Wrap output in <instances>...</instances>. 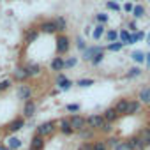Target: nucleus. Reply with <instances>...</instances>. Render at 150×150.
<instances>
[{
    "mask_svg": "<svg viewBox=\"0 0 150 150\" xmlns=\"http://www.w3.org/2000/svg\"><path fill=\"white\" fill-rule=\"evenodd\" d=\"M106 143H108V146H110V148H113V150H115V146H117V145H118L120 141H118L117 138H110V139H108Z\"/></svg>",
    "mask_w": 150,
    "mask_h": 150,
    "instance_id": "obj_43",
    "label": "nucleus"
},
{
    "mask_svg": "<svg viewBox=\"0 0 150 150\" xmlns=\"http://www.w3.org/2000/svg\"><path fill=\"white\" fill-rule=\"evenodd\" d=\"M129 30H131V32H138V30H136V23H134V21H131V23H129Z\"/></svg>",
    "mask_w": 150,
    "mask_h": 150,
    "instance_id": "obj_47",
    "label": "nucleus"
},
{
    "mask_svg": "<svg viewBox=\"0 0 150 150\" xmlns=\"http://www.w3.org/2000/svg\"><path fill=\"white\" fill-rule=\"evenodd\" d=\"M34 113H35V103H34V101H25L23 117H25V118H30V117H34Z\"/></svg>",
    "mask_w": 150,
    "mask_h": 150,
    "instance_id": "obj_6",
    "label": "nucleus"
},
{
    "mask_svg": "<svg viewBox=\"0 0 150 150\" xmlns=\"http://www.w3.org/2000/svg\"><path fill=\"white\" fill-rule=\"evenodd\" d=\"M37 35H39V30H30V32H27V37H25V42H34L35 39H37Z\"/></svg>",
    "mask_w": 150,
    "mask_h": 150,
    "instance_id": "obj_28",
    "label": "nucleus"
},
{
    "mask_svg": "<svg viewBox=\"0 0 150 150\" xmlns=\"http://www.w3.org/2000/svg\"><path fill=\"white\" fill-rule=\"evenodd\" d=\"M148 129H150V124H148Z\"/></svg>",
    "mask_w": 150,
    "mask_h": 150,
    "instance_id": "obj_51",
    "label": "nucleus"
},
{
    "mask_svg": "<svg viewBox=\"0 0 150 150\" xmlns=\"http://www.w3.org/2000/svg\"><path fill=\"white\" fill-rule=\"evenodd\" d=\"M106 7H108V9H111V11H115V13L122 11V7L118 6V2H117V0H108V2H106Z\"/></svg>",
    "mask_w": 150,
    "mask_h": 150,
    "instance_id": "obj_30",
    "label": "nucleus"
},
{
    "mask_svg": "<svg viewBox=\"0 0 150 150\" xmlns=\"http://www.w3.org/2000/svg\"><path fill=\"white\" fill-rule=\"evenodd\" d=\"M30 150H34V148H30Z\"/></svg>",
    "mask_w": 150,
    "mask_h": 150,
    "instance_id": "obj_52",
    "label": "nucleus"
},
{
    "mask_svg": "<svg viewBox=\"0 0 150 150\" xmlns=\"http://www.w3.org/2000/svg\"><path fill=\"white\" fill-rule=\"evenodd\" d=\"M87 125H88L90 129H103V127L106 125V120H104L103 115H90V117L87 118Z\"/></svg>",
    "mask_w": 150,
    "mask_h": 150,
    "instance_id": "obj_1",
    "label": "nucleus"
},
{
    "mask_svg": "<svg viewBox=\"0 0 150 150\" xmlns=\"http://www.w3.org/2000/svg\"><path fill=\"white\" fill-rule=\"evenodd\" d=\"M145 37V32H134V34H131V39H129V44H134V42H138L139 39H143Z\"/></svg>",
    "mask_w": 150,
    "mask_h": 150,
    "instance_id": "obj_29",
    "label": "nucleus"
},
{
    "mask_svg": "<svg viewBox=\"0 0 150 150\" xmlns=\"http://www.w3.org/2000/svg\"><path fill=\"white\" fill-rule=\"evenodd\" d=\"M57 85H58V88H60V90H69V88H71V85H72V81H71L69 78H65L64 74H58V78H57Z\"/></svg>",
    "mask_w": 150,
    "mask_h": 150,
    "instance_id": "obj_7",
    "label": "nucleus"
},
{
    "mask_svg": "<svg viewBox=\"0 0 150 150\" xmlns=\"http://www.w3.org/2000/svg\"><path fill=\"white\" fill-rule=\"evenodd\" d=\"M92 85H94V80H90V78H83V80H80V81H78V87H83V88L92 87Z\"/></svg>",
    "mask_w": 150,
    "mask_h": 150,
    "instance_id": "obj_35",
    "label": "nucleus"
},
{
    "mask_svg": "<svg viewBox=\"0 0 150 150\" xmlns=\"http://www.w3.org/2000/svg\"><path fill=\"white\" fill-rule=\"evenodd\" d=\"M115 150H132V146L129 145V141H120V143L115 146Z\"/></svg>",
    "mask_w": 150,
    "mask_h": 150,
    "instance_id": "obj_36",
    "label": "nucleus"
},
{
    "mask_svg": "<svg viewBox=\"0 0 150 150\" xmlns=\"http://www.w3.org/2000/svg\"><path fill=\"white\" fill-rule=\"evenodd\" d=\"M96 20H97L101 25H104V23H108V14H106V13H99V14L96 16Z\"/></svg>",
    "mask_w": 150,
    "mask_h": 150,
    "instance_id": "obj_39",
    "label": "nucleus"
},
{
    "mask_svg": "<svg viewBox=\"0 0 150 150\" xmlns=\"http://www.w3.org/2000/svg\"><path fill=\"white\" fill-rule=\"evenodd\" d=\"M41 32H44V34H55V32H58V28H57L55 21H44L41 25Z\"/></svg>",
    "mask_w": 150,
    "mask_h": 150,
    "instance_id": "obj_14",
    "label": "nucleus"
},
{
    "mask_svg": "<svg viewBox=\"0 0 150 150\" xmlns=\"http://www.w3.org/2000/svg\"><path fill=\"white\" fill-rule=\"evenodd\" d=\"M145 64H146V65L150 67V53H146V62H145Z\"/></svg>",
    "mask_w": 150,
    "mask_h": 150,
    "instance_id": "obj_48",
    "label": "nucleus"
},
{
    "mask_svg": "<svg viewBox=\"0 0 150 150\" xmlns=\"http://www.w3.org/2000/svg\"><path fill=\"white\" fill-rule=\"evenodd\" d=\"M23 125H25L23 118H16V120H13V122L9 124V132H18Z\"/></svg>",
    "mask_w": 150,
    "mask_h": 150,
    "instance_id": "obj_18",
    "label": "nucleus"
},
{
    "mask_svg": "<svg viewBox=\"0 0 150 150\" xmlns=\"http://www.w3.org/2000/svg\"><path fill=\"white\" fill-rule=\"evenodd\" d=\"M139 138H141V141H143V145L145 146H150V129L146 127V129H143V131H139V134H138Z\"/></svg>",
    "mask_w": 150,
    "mask_h": 150,
    "instance_id": "obj_20",
    "label": "nucleus"
},
{
    "mask_svg": "<svg viewBox=\"0 0 150 150\" xmlns=\"http://www.w3.org/2000/svg\"><path fill=\"white\" fill-rule=\"evenodd\" d=\"M103 117H104V120H106V122L113 124V122H115V120H117V118H118L120 115L117 113V110H115V108H108V110H106V111L103 113Z\"/></svg>",
    "mask_w": 150,
    "mask_h": 150,
    "instance_id": "obj_10",
    "label": "nucleus"
},
{
    "mask_svg": "<svg viewBox=\"0 0 150 150\" xmlns=\"http://www.w3.org/2000/svg\"><path fill=\"white\" fill-rule=\"evenodd\" d=\"M129 39H131V32L129 30H120V42L129 44Z\"/></svg>",
    "mask_w": 150,
    "mask_h": 150,
    "instance_id": "obj_33",
    "label": "nucleus"
},
{
    "mask_svg": "<svg viewBox=\"0 0 150 150\" xmlns=\"http://www.w3.org/2000/svg\"><path fill=\"white\" fill-rule=\"evenodd\" d=\"M69 122H71V125H72V129L74 131H83L85 127H87V118L85 117H81V115H72L71 118H69Z\"/></svg>",
    "mask_w": 150,
    "mask_h": 150,
    "instance_id": "obj_2",
    "label": "nucleus"
},
{
    "mask_svg": "<svg viewBox=\"0 0 150 150\" xmlns=\"http://www.w3.org/2000/svg\"><path fill=\"white\" fill-rule=\"evenodd\" d=\"M103 35H104V25H101V23H99V25L94 28V32H92V37H94L96 41H99Z\"/></svg>",
    "mask_w": 150,
    "mask_h": 150,
    "instance_id": "obj_24",
    "label": "nucleus"
},
{
    "mask_svg": "<svg viewBox=\"0 0 150 150\" xmlns=\"http://www.w3.org/2000/svg\"><path fill=\"white\" fill-rule=\"evenodd\" d=\"M146 42H148V44H150V34H148V35H146Z\"/></svg>",
    "mask_w": 150,
    "mask_h": 150,
    "instance_id": "obj_50",
    "label": "nucleus"
},
{
    "mask_svg": "<svg viewBox=\"0 0 150 150\" xmlns=\"http://www.w3.org/2000/svg\"><path fill=\"white\" fill-rule=\"evenodd\" d=\"M138 99L143 104H150V87H143L138 94Z\"/></svg>",
    "mask_w": 150,
    "mask_h": 150,
    "instance_id": "obj_13",
    "label": "nucleus"
},
{
    "mask_svg": "<svg viewBox=\"0 0 150 150\" xmlns=\"http://www.w3.org/2000/svg\"><path fill=\"white\" fill-rule=\"evenodd\" d=\"M134 7H136V6H132L131 2H125V4H124V11H125V13H131V14H132Z\"/></svg>",
    "mask_w": 150,
    "mask_h": 150,
    "instance_id": "obj_44",
    "label": "nucleus"
},
{
    "mask_svg": "<svg viewBox=\"0 0 150 150\" xmlns=\"http://www.w3.org/2000/svg\"><path fill=\"white\" fill-rule=\"evenodd\" d=\"M115 110L118 115H127V110H129V99H120L117 104H115Z\"/></svg>",
    "mask_w": 150,
    "mask_h": 150,
    "instance_id": "obj_9",
    "label": "nucleus"
},
{
    "mask_svg": "<svg viewBox=\"0 0 150 150\" xmlns=\"http://www.w3.org/2000/svg\"><path fill=\"white\" fill-rule=\"evenodd\" d=\"M131 58H132L136 64H143V62H146V55H145L143 51H132Z\"/></svg>",
    "mask_w": 150,
    "mask_h": 150,
    "instance_id": "obj_21",
    "label": "nucleus"
},
{
    "mask_svg": "<svg viewBox=\"0 0 150 150\" xmlns=\"http://www.w3.org/2000/svg\"><path fill=\"white\" fill-rule=\"evenodd\" d=\"M53 131H55V122H44V124H41V125L37 127V134L42 136V138L53 134Z\"/></svg>",
    "mask_w": 150,
    "mask_h": 150,
    "instance_id": "obj_4",
    "label": "nucleus"
},
{
    "mask_svg": "<svg viewBox=\"0 0 150 150\" xmlns=\"http://www.w3.org/2000/svg\"><path fill=\"white\" fill-rule=\"evenodd\" d=\"M0 150H13V148H9V146H4V145H0Z\"/></svg>",
    "mask_w": 150,
    "mask_h": 150,
    "instance_id": "obj_49",
    "label": "nucleus"
},
{
    "mask_svg": "<svg viewBox=\"0 0 150 150\" xmlns=\"http://www.w3.org/2000/svg\"><path fill=\"white\" fill-rule=\"evenodd\" d=\"M76 64H78V58L71 57V58H67V60H65V69H71V67H74Z\"/></svg>",
    "mask_w": 150,
    "mask_h": 150,
    "instance_id": "obj_40",
    "label": "nucleus"
},
{
    "mask_svg": "<svg viewBox=\"0 0 150 150\" xmlns=\"http://www.w3.org/2000/svg\"><path fill=\"white\" fill-rule=\"evenodd\" d=\"M92 150H110V146H108V143H106V141H96Z\"/></svg>",
    "mask_w": 150,
    "mask_h": 150,
    "instance_id": "obj_34",
    "label": "nucleus"
},
{
    "mask_svg": "<svg viewBox=\"0 0 150 150\" xmlns=\"http://www.w3.org/2000/svg\"><path fill=\"white\" fill-rule=\"evenodd\" d=\"M124 46H125L124 42L117 41V42H110V44H108V50H110V51H120V50H122Z\"/></svg>",
    "mask_w": 150,
    "mask_h": 150,
    "instance_id": "obj_32",
    "label": "nucleus"
},
{
    "mask_svg": "<svg viewBox=\"0 0 150 150\" xmlns=\"http://www.w3.org/2000/svg\"><path fill=\"white\" fill-rule=\"evenodd\" d=\"M27 71H28L30 76H37V74H41V65L39 64H28Z\"/></svg>",
    "mask_w": 150,
    "mask_h": 150,
    "instance_id": "obj_22",
    "label": "nucleus"
},
{
    "mask_svg": "<svg viewBox=\"0 0 150 150\" xmlns=\"http://www.w3.org/2000/svg\"><path fill=\"white\" fill-rule=\"evenodd\" d=\"M106 39H108L110 42H117V39H120V32H117V30H108V32H106Z\"/></svg>",
    "mask_w": 150,
    "mask_h": 150,
    "instance_id": "obj_27",
    "label": "nucleus"
},
{
    "mask_svg": "<svg viewBox=\"0 0 150 150\" xmlns=\"http://www.w3.org/2000/svg\"><path fill=\"white\" fill-rule=\"evenodd\" d=\"M101 51H104L101 46H92V48H87V50L83 51V60H90V62H92V58H94L97 53H101Z\"/></svg>",
    "mask_w": 150,
    "mask_h": 150,
    "instance_id": "obj_5",
    "label": "nucleus"
},
{
    "mask_svg": "<svg viewBox=\"0 0 150 150\" xmlns=\"http://www.w3.org/2000/svg\"><path fill=\"white\" fill-rule=\"evenodd\" d=\"M53 21H55V25H57L58 32H64V30H65V27H67V21H65V18H62V16H57Z\"/></svg>",
    "mask_w": 150,
    "mask_h": 150,
    "instance_id": "obj_23",
    "label": "nucleus"
},
{
    "mask_svg": "<svg viewBox=\"0 0 150 150\" xmlns=\"http://www.w3.org/2000/svg\"><path fill=\"white\" fill-rule=\"evenodd\" d=\"M139 74H141V69H139V67H131V69L127 71V74H125V78H127V80H132V78H138Z\"/></svg>",
    "mask_w": 150,
    "mask_h": 150,
    "instance_id": "obj_26",
    "label": "nucleus"
},
{
    "mask_svg": "<svg viewBox=\"0 0 150 150\" xmlns=\"http://www.w3.org/2000/svg\"><path fill=\"white\" fill-rule=\"evenodd\" d=\"M30 148H34V150H42V148H44V139H42V136H39V134H35V136L32 138V143H30Z\"/></svg>",
    "mask_w": 150,
    "mask_h": 150,
    "instance_id": "obj_17",
    "label": "nucleus"
},
{
    "mask_svg": "<svg viewBox=\"0 0 150 150\" xmlns=\"http://www.w3.org/2000/svg\"><path fill=\"white\" fill-rule=\"evenodd\" d=\"M76 46H78V50H81V51H85V50H87V44H85V41H83L81 37H78V39H76Z\"/></svg>",
    "mask_w": 150,
    "mask_h": 150,
    "instance_id": "obj_42",
    "label": "nucleus"
},
{
    "mask_svg": "<svg viewBox=\"0 0 150 150\" xmlns=\"http://www.w3.org/2000/svg\"><path fill=\"white\" fill-rule=\"evenodd\" d=\"M50 65H51V71H62V69H65V60L62 57H55Z\"/></svg>",
    "mask_w": 150,
    "mask_h": 150,
    "instance_id": "obj_15",
    "label": "nucleus"
},
{
    "mask_svg": "<svg viewBox=\"0 0 150 150\" xmlns=\"http://www.w3.org/2000/svg\"><path fill=\"white\" fill-rule=\"evenodd\" d=\"M143 14H145V7H143V6H136L134 11H132V16H134L136 20H139V18H143Z\"/></svg>",
    "mask_w": 150,
    "mask_h": 150,
    "instance_id": "obj_31",
    "label": "nucleus"
},
{
    "mask_svg": "<svg viewBox=\"0 0 150 150\" xmlns=\"http://www.w3.org/2000/svg\"><path fill=\"white\" fill-rule=\"evenodd\" d=\"M80 134H81V138H83V139H88V138H92V136H94V129H90V131L83 129V131H80Z\"/></svg>",
    "mask_w": 150,
    "mask_h": 150,
    "instance_id": "obj_41",
    "label": "nucleus"
},
{
    "mask_svg": "<svg viewBox=\"0 0 150 150\" xmlns=\"http://www.w3.org/2000/svg\"><path fill=\"white\" fill-rule=\"evenodd\" d=\"M7 146H9V148H13V150H18V148L21 146V141H20L16 136H11V138L7 139Z\"/></svg>",
    "mask_w": 150,
    "mask_h": 150,
    "instance_id": "obj_25",
    "label": "nucleus"
},
{
    "mask_svg": "<svg viewBox=\"0 0 150 150\" xmlns=\"http://www.w3.org/2000/svg\"><path fill=\"white\" fill-rule=\"evenodd\" d=\"M30 96H32V90H30L28 85H20V87H18V97H20V99L30 101Z\"/></svg>",
    "mask_w": 150,
    "mask_h": 150,
    "instance_id": "obj_8",
    "label": "nucleus"
},
{
    "mask_svg": "<svg viewBox=\"0 0 150 150\" xmlns=\"http://www.w3.org/2000/svg\"><path fill=\"white\" fill-rule=\"evenodd\" d=\"M60 132H62V134H65V136H69V134H72V132H74V129H72V125H71L69 118L60 120Z\"/></svg>",
    "mask_w": 150,
    "mask_h": 150,
    "instance_id": "obj_11",
    "label": "nucleus"
},
{
    "mask_svg": "<svg viewBox=\"0 0 150 150\" xmlns=\"http://www.w3.org/2000/svg\"><path fill=\"white\" fill-rule=\"evenodd\" d=\"M69 46H71L69 37H67V35H58V39H57V53H58V55L67 53V51H69Z\"/></svg>",
    "mask_w": 150,
    "mask_h": 150,
    "instance_id": "obj_3",
    "label": "nucleus"
},
{
    "mask_svg": "<svg viewBox=\"0 0 150 150\" xmlns=\"http://www.w3.org/2000/svg\"><path fill=\"white\" fill-rule=\"evenodd\" d=\"M67 111H80V104H67Z\"/></svg>",
    "mask_w": 150,
    "mask_h": 150,
    "instance_id": "obj_45",
    "label": "nucleus"
},
{
    "mask_svg": "<svg viewBox=\"0 0 150 150\" xmlns=\"http://www.w3.org/2000/svg\"><path fill=\"white\" fill-rule=\"evenodd\" d=\"M141 108V103L139 101H129V110H127V115H136Z\"/></svg>",
    "mask_w": 150,
    "mask_h": 150,
    "instance_id": "obj_19",
    "label": "nucleus"
},
{
    "mask_svg": "<svg viewBox=\"0 0 150 150\" xmlns=\"http://www.w3.org/2000/svg\"><path fill=\"white\" fill-rule=\"evenodd\" d=\"M14 78L18 80V81H25L27 78H30V74H28V71H27V67H20V69H16L14 71Z\"/></svg>",
    "mask_w": 150,
    "mask_h": 150,
    "instance_id": "obj_16",
    "label": "nucleus"
},
{
    "mask_svg": "<svg viewBox=\"0 0 150 150\" xmlns=\"http://www.w3.org/2000/svg\"><path fill=\"white\" fill-rule=\"evenodd\" d=\"M9 87H11V80H9V78H6V80H0V92L7 90Z\"/></svg>",
    "mask_w": 150,
    "mask_h": 150,
    "instance_id": "obj_37",
    "label": "nucleus"
},
{
    "mask_svg": "<svg viewBox=\"0 0 150 150\" xmlns=\"http://www.w3.org/2000/svg\"><path fill=\"white\" fill-rule=\"evenodd\" d=\"M101 131H103V132H110V131H111V124H110V122H106V125H104Z\"/></svg>",
    "mask_w": 150,
    "mask_h": 150,
    "instance_id": "obj_46",
    "label": "nucleus"
},
{
    "mask_svg": "<svg viewBox=\"0 0 150 150\" xmlns=\"http://www.w3.org/2000/svg\"><path fill=\"white\" fill-rule=\"evenodd\" d=\"M103 60H104V51H101V53H97V55H96V57L92 58V64H94V65H99V64H101Z\"/></svg>",
    "mask_w": 150,
    "mask_h": 150,
    "instance_id": "obj_38",
    "label": "nucleus"
},
{
    "mask_svg": "<svg viewBox=\"0 0 150 150\" xmlns=\"http://www.w3.org/2000/svg\"><path fill=\"white\" fill-rule=\"evenodd\" d=\"M127 141H129V145L132 146V150H145V148H146V146L143 145V141H141L139 136H132V138H129Z\"/></svg>",
    "mask_w": 150,
    "mask_h": 150,
    "instance_id": "obj_12",
    "label": "nucleus"
}]
</instances>
